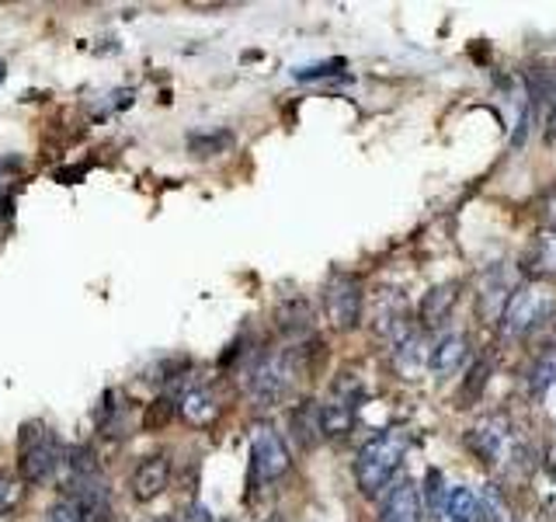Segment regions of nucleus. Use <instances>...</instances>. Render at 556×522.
Segmentation results:
<instances>
[{
	"label": "nucleus",
	"instance_id": "obj_8",
	"mask_svg": "<svg viewBox=\"0 0 556 522\" xmlns=\"http://www.w3.org/2000/svg\"><path fill=\"white\" fill-rule=\"evenodd\" d=\"M289 449L286 439L271 425H257L251 439V474L257 484H271L278 477H286L289 470Z\"/></svg>",
	"mask_w": 556,
	"mask_h": 522
},
{
	"label": "nucleus",
	"instance_id": "obj_3",
	"mask_svg": "<svg viewBox=\"0 0 556 522\" xmlns=\"http://www.w3.org/2000/svg\"><path fill=\"white\" fill-rule=\"evenodd\" d=\"M466 443H469V449L477 452V457L486 463V467H532V452H529V446H526V439L515 432V425H511V418H504V414H486V418H480V425H473L466 432Z\"/></svg>",
	"mask_w": 556,
	"mask_h": 522
},
{
	"label": "nucleus",
	"instance_id": "obj_18",
	"mask_svg": "<svg viewBox=\"0 0 556 522\" xmlns=\"http://www.w3.org/2000/svg\"><path fill=\"white\" fill-rule=\"evenodd\" d=\"M320 422H324V435H348L355 428V405L344 394L320 405Z\"/></svg>",
	"mask_w": 556,
	"mask_h": 522
},
{
	"label": "nucleus",
	"instance_id": "obj_4",
	"mask_svg": "<svg viewBox=\"0 0 556 522\" xmlns=\"http://www.w3.org/2000/svg\"><path fill=\"white\" fill-rule=\"evenodd\" d=\"M66 467V446L42 422H25L17 435V474L28 484H49Z\"/></svg>",
	"mask_w": 556,
	"mask_h": 522
},
{
	"label": "nucleus",
	"instance_id": "obj_9",
	"mask_svg": "<svg viewBox=\"0 0 556 522\" xmlns=\"http://www.w3.org/2000/svg\"><path fill=\"white\" fill-rule=\"evenodd\" d=\"M66 501L77 509L80 522H112V498L101 481V470L66 477Z\"/></svg>",
	"mask_w": 556,
	"mask_h": 522
},
{
	"label": "nucleus",
	"instance_id": "obj_12",
	"mask_svg": "<svg viewBox=\"0 0 556 522\" xmlns=\"http://www.w3.org/2000/svg\"><path fill=\"white\" fill-rule=\"evenodd\" d=\"M421 515H425L421 487L414 481H400L390 487V495L382 498L379 522H421Z\"/></svg>",
	"mask_w": 556,
	"mask_h": 522
},
{
	"label": "nucleus",
	"instance_id": "obj_33",
	"mask_svg": "<svg viewBox=\"0 0 556 522\" xmlns=\"http://www.w3.org/2000/svg\"><path fill=\"white\" fill-rule=\"evenodd\" d=\"M8 77V70H4V63H0V80H4Z\"/></svg>",
	"mask_w": 556,
	"mask_h": 522
},
{
	"label": "nucleus",
	"instance_id": "obj_7",
	"mask_svg": "<svg viewBox=\"0 0 556 522\" xmlns=\"http://www.w3.org/2000/svg\"><path fill=\"white\" fill-rule=\"evenodd\" d=\"M369 327L372 335H379L382 341H404L410 335V307H407V296L404 289H393V286H382L369 296Z\"/></svg>",
	"mask_w": 556,
	"mask_h": 522
},
{
	"label": "nucleus",
	"instance_id": "obj_19",
	"mask_svg": "<svg viewBox=\"0 0 556 522\" xmlns=\"http://www.w3.org/2000/svg\"><path fill=\"white\" fill-rule=\"evenodd\" d=\"M181 414L188 418L191 425H208L213 418L219 414V405H216V394L208 387H195L181 397Z\"/></svg>",
	"mask_w": 556,
	"mask_h": 522
},
{
	"label": "nucleus",
	"instance_id": "obj_1",
	"mask_svg": "<svg viewBox=\"0 0 556 522\" xmlns=\"http://www.w3.org/2000/svg\"><path fill=\"white\" fill-rule=\"evenodd\" d=\"M303 370H306V359H303L300 348H275V352H261L251 359L248 370H243V394H248L254 405L271 408L295 390Z\"/></svg>",
	"mask_w": 556,
	"mask_h": 522
},
{
	"label": "nucleus",
	"instance_id": "obj_31",
	"mask_svg": "<svg viewBox=\"0 0 556 522\" xmlns=\"http://www.w3.org/2000/svg\"><path fill=\"white\" fill-rule=\"evenodd\" d=\"M185 522H213V515H208L205 505H191V509L185 512Z\"/></svg>",
	"mask_w": 556,
	"mask_h": 522
},
{
	"label": "nucleus",
	"instance_id": "obj_24",
	"mask_svg": "<svg viewBox=\"0 0 556 522\" xmlns=\"http://www.w3.org/2000/svg\"><path fill=\"white\" fill-rule=\"evenodd\" d=\"M532 394H546L553 383H556V348H549V352H543L535 359L532 365Z\"/></svg>",
	"mask_w": 556,
	"mask_h": 522
},
{
	"label": "nucleus",
	"instance_id": "obj_14",
	"mask_svg": "<svg viewBox=\"0 0 556 522\" xmlns=\"http://www.w3.org/2000/svg\"><path fill=\"white\" fill-rule=\"evenodd\" d=\"M466 356H469L466 335H459V331H456V335H442L439 341H434L431 356H428V370L439 373V376H448L466 362Z\"/></svg>",
	"mask_w": 556,
	"mask_h": 522
},
{
	"label": "nucleus",
	"instance_id": "obj_16",
	"mask_svg": "<svg viewBox=\"0 0 556 522\" xmlns=\"http://www.w3.org/2000/svg\"><path fill=\"white\" fill-rule=\"evenodd\" d=\"M477 498H480V522H518L515 505L501 484H494V481L483 484Z\"/></svg>",
	"mask_w": 556,
	"mask_h": 522
},
{
	"label": "nucleus",
	"instance_id": "obj_23",
	"mask_svg": "<svg viewBox=\"0 0 556 522\" xmlns=\"http://www.w3.org/2000/svg\"><path fill=\"white\" fill-rule=\"evenodd\" d=\"M230 144H233V136L226 133V129H216V133H199V136H191V139H188V150L195 153V157H216V153H223Z\"/></svg>",
	"mask_w": 556,
	"mask_h": 522
},
{
	"label": "nucleus",
	"instance_id": "obj_28",
	"mask_svg": "<svg viewBox=\"0 0 556 522\" xmlns=\"http://www.w3.org/2000/svg\"><path fill=\"white\" fill-rule=\"evenodd\" d=\"M338 70H344V60H327V63H317V66L295 70V80H320V77L338 74Z\"/></svg>",
	"mask_w": 556,
	"mask_h": 522
},
{
	"label": "nucleus",
	"instance_id": "obj_29",
	"mask_svg": "<svg viewBox=\"0 0 556 522\" xmlns=\"http://www.w3.org/2000/svg\"><path fill=\"white\" fill-rule=\"evenodd\" d=\"M42 522H80V515H77V509L66 498H60V501H52L49 509H46Z\"/></svg>",
	"mask_w": 556,
	"mask_h": 522
},
{
	"label": "nucleus",
	"instance_id": "obj_2",
	"mask_svg": "<svg viewBox=\"0 0 556 522\" xmlns=\"http://www.w3.org/2000/svg\"><path fill=\"white\" fill-rule=\"evenodd\" d=\"M410 449V435L400 428L379 432L376 439H369L355 457V484L365 498H379L387 487H393L396 470L404 467Z\"/></svg>",
	"mask_w": 556,
	"mask_h": 522
},
{
	"label": "nucleus",
	"instance_id": "obj_27",
	"mask_svg": "<svg viewBox=\"0 0 556 522\" xmlns=\"http://www.w3.org/2000/svg\"><path fill=\"white\" fill-rule=\"evenodd\" d=\"M170 414H174V400L161 397V400H153V405H150V411L143 414V425H147V428H156V425L170 422Z\"/></svg>",
	"mask_w": 556,
	"mask_h": 522
},
{
	"label": "nucleus",
	"instance_id": "obj_5",
	"mask_svg": "<svg viewBox=\"0 0 556 522\" xmlns=\"http://www.w3.org/2000/svg\"><path fill=\"white\" fill-rule=\"evenodd\" d=\"M556 310V296L543 283H518L508 307H504L501 331L508 338H526L539 324H546Z\"/></svg>",
	"mask_w": 556,
	"mask_h": 522
},
{
	"label": "nucleus",
	"instance_id": "obj_20",
	"mask_svg": "<svg viewBox=\"0 0 556 522\" xmlns=\"http://www.w3.org/2000/svg\"><path fill=\"white\" fill-rule=\"evenodd\" d=\"M529 269L539 278H556V231L543 234L529 251Z\"/></svg>",
	"mask_w": 556,
	"mask_h": 522
},
{
	"label": "nucleus",
	"instance_id": "obj_17",
	"mask_svg": "<svg viewBox=\"0 0 556 522\" xmlns=\"http://www.w3.org/2000/svg\"><path fill=\"white\" fill-rule=\"evenodd\" d=\"M442 522H480V498L469 487H448Z\"/></svg>",
	"mask_w": 556,
	"mask_h": 522
},
{
	"label": "nucleus",
	"instance_id": "obj_25",
	"mask_svg": "<svg viewBox=\"0 0 556 522\" xmlns=\"http://www.w3.org/2000/svg\"><path fill=\"white\" fill-rule=\"evenodd\" d=\"M445 498H448V487L442 484V474H439V470H428V477H425V495H421L425 509H428L431 515H442Z\"/></svg>",
	"mask_w": 556,
	"mask_h": 522
},
{
	"label": "nucleus",
	"instance_id": "obj_26",
	"mask_svg": "<svg viewBox=\"0 0 556 522\" xmlns=\"http://www.w3.org/2000/svg\"><path fill=\"white\" fill-rule=\"evenodd\" d=\"M17 501H22V487H17V481L11 474H4V470H0V515L14 512Z\"/></svg>",
	"mask_w": 556,
	"mask_h": 522
},
{
	"label": "nucleus",
	"instance_id": "obj_10",
	"mask_svg": "<svg viewBox=\"0 0 556 522\" xmlns=\"http://www.w3.org/2000/svg\"><path fill=\"white\" fill-rule=\"evenodd\" d=\"M515 289L518 286L508 278V269H501V265L486 269L480 275V289H477V313H480L486 324H501L504 307H508Z\"/></svg>",
	"mask_w": 556,
	"mask_h": 522
},
{
	"label": "nucleus",
	"instance_id": "obj_21",
	"mask_svg": "<svg viewBox=\"0 0 556 522\" xmlns=\"http://www.w3.org/2000/svg\"><path fill=\"white\" fill-rule=\"evenodd\" d=\"M486 376H491V362H486V359H480V362L469 365L466 383H463V390H459V408H473V405H480L483 387H486Z\"/></svg>",
	"mask_w": 556,
	"mask_h": 522
},
{
	"label": "nucleus",
	"instance_id": "obj_22",
	"mask_svg": "<svg viewBox=\"0 0 556 522\" xmlns=\"http://www.w3.org/2000/svg\"><path fill=\"white\" fill-rule=\"evenodd\" d=\"M309 303L306 300H289L286 307H278V327L286 331V335H300V331H309Z\"/></svg>",
	"mask_w": 556,
	"mask_h": 522
},
{
	"label": "nucleus",
	"instance_id": "obj_30",
	"mask_svg": "<svg viewBox=\"0 0 556 522\" xmlns=\"http://www.w3.org/2000/svg\"><path fill=\"white\" fill-rule=\"evenodd\" d=\"M539 216H543V223H549L556 231V188H549L543 196V202H539Z\"/></svg>",
	"mask_w": 556,
	"mask_h": 522
},
{
	"label": "nucleus",
	"instance_id": "obj_6",
	"mask_svg": "<svg viewBox=\"0 0 556 522\" xmlns=\"http://www.w3.org/2000/svg\"><path fill=\"white\" fill-rule=\"evenodd\" d=\"M320 303L327 321L338 331H355L358 321L365 318V289L362 278L352 272H330V278L320 289Z\"/></svg>",
	"mask_w": 556,
	"mask_h": 522
},
{
	"label": "nucleus",
	"instance_id": "obj_15",
	"mask_svg": "<svg viewBox=\"0 0 556 522\" xmlns=\"http://www.w3.org/2000/svg\"><path fill=\"white\" fill-rule=\"evenodd\" d=\"M289 435L300 449H313L324 439V422H320V405H295L289 411Z\"/></svg>",
	"mask_w": 556,
	"mask_h": 522
},
{
	"label": "nucleus",
	"instance_id": "obj_11",
	"mask_svg": "<svg viewBox=\"0 0 556 522\" xmlns=\"http://www.w3.org/2000/svg\"><path fill=\"white\" fill-rule=\"evenodd\" d=\"M167 481H170V460L161 457V452H153V457L139 460L132 477H129V487H132V498L139 505H147L153 498H161L167 492Z\"/></svg>",
	"mask_w": 556,
	"mask_h": 522
},
{
	"label": "nucleus",
	"instance_id": "obj_32",
	"mask_svg": "<svg viewBox=\"0 0 556 522\" xmlns=\"http://www.w3.org/2000/svg\"><path fill=\"white\" fill-rule=\"evenodd\" d=\"M0 213H4V216H11V199H8V196L0 199Z\"/></svg>",
	"mask_w": 556,
	"mask_h": 522
},
{
	"label": "nucleus",
	"instance_id": "obj_13",
	"mask_svg": "<svg viewBox=\"0 0 556 522\" xmlns=\"http://www.w3.org/2000/svg\"><path fill=\"white\" fill-rule=\"evenodd\" d=\"M459 283H439L434 289L425 293V300H421V327L431 331V327H442L448 318H452V310H456L459 303Z\"/></svg>",
	"mask_w": 556,
	"mask_h": 522
}]
</instances>
